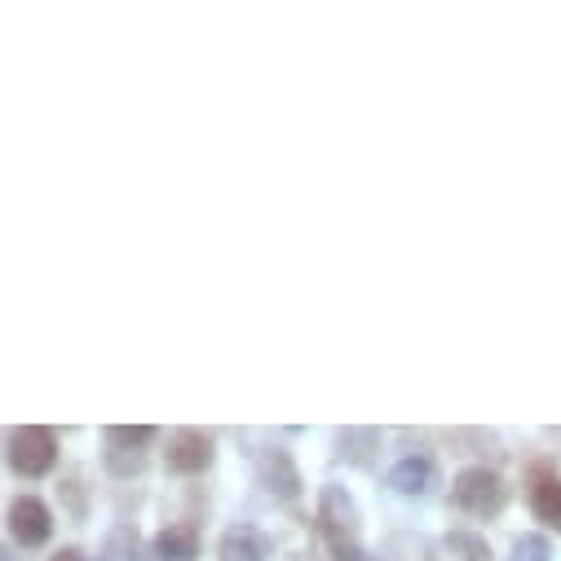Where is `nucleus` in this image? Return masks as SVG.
<instances>
[{
    "instance_id": "f257e3e1",
    "label": "nucleus",
    "mask_w": 561,
    "mask_h": 561,
    "mask_svg": "<svg viewBox=\"0 0 561 561\" xmlns=\"http://www.w3.org/2000/svg\"><path fill=\"white\" fill-rule=\"evenodd\" d=\"M319 530H323L328 548L336 552V561H350L354 552H363V548H358V535H363L358 504H354V495H350L345 486H336V482H328V486L319 491Z\"/></svg>"
},
{
    "instance_id": "6e6552de",
    "label": "nucleus",
    "mask_w": 561,
    "mask_h": 561,
    "mask_svg": "<svg viewBox=\"0 0 561 561\" xmlns=\"http://www.w3.org/2000/svg\"><path fill=\"white\" fill-rule=\"evenodd\" d=\"M217 561H270V539L256 526H230L217 543Z\"/></svg>"
},
{
    "instance_id": "ddd939ff",
    "label": "nucleus",
    "mask_w": 561,
    "mask_h": 561,
    "mask_svg": "<svg viewBox=\"0 0 561 561\" xmlns=\"http://www.w3.org/2000/svg\"><path fill=\"white\" fill-rule=\"evenodd\" d=\"M102 561H147L142 557V535H137L133 526L111 530L106 543H102Z\"/></svg>"
},
{
    "instance_id": "4468645a",
    "label": "nucleus",
    "mask_w": 561,
    "mask_h": 561,
    "mask_svg": "<svg viewBox=\"0 0 561 561\" xmlns=\"http://www.w3.org/2000/svg\"><path fill=\"white\" fill-rule=\"evenodd\" d=\"M508 561H552V543L543 535H517Z\"/></svg>"
},
{
    "instance_id": "9b49d317",
    "label": "nucleus",
    "mask_w": 561,
    "mask_h": 561,
    "mask_svg": "<svg viewBox=\"0 0 561 561\" xmlns=\"http://www.w3.org/2000/svg\"><path fill=\"white\" fill-rule=\"evenodd\" d=\"M530 513H535L548 530L561 535V478L535 473V482H530Z\"/></svg>"
},
{
    "instance_id": "f8f14e48",
    "label": "nucleus",
    "mask_w": 561,
    "mask_h": 561,
    "mask_svg": "<svg viewBox=\"0 0 561 561\" xmlns=\"http://www.w3.org/2000/svg\"><path fill=\"white\" fill-rule=\"evenodd\" d=\"M106 447H115V451H137L142 456L151 443H156V430L151 425H106Z\"/></svg>"
},
{
    "instance_id": "39448f33",
    "label": "nucleus",
    "mask_w": 561,
    "mask_h": 561,
    "mask_svg": "<svg viewBox=\"0 0 561 561\" xmlns=\"http://www.w3.org/2000/svg\"><path fill=\"white\" fill-rule=\"evenodd\" d=\"M10 535H14L23 548L49 543V535H54V513H49V504L36 500V495H19V500L10 504Z\"/></svg>"
},
{
    "instance_id": "dca6fc26",
    "label": "nucleus",
    "mask_w": 561,
    "mask_h": 561,
    "mask_svg": "<svg viewBox=\"0 0 561 561\" xmlns=\"http://www.w3.org/2000/svg\"><path fill=\"white\" fill-rule=\"evenodd\" d=\"M49 561H89V557H84L80 548H58V552H54Z\"/></svg>"
},
{
    "instance_id": "423d86ee",
    "label": "nucleus",
    "mask_w": 561,
    "mask_h": 561,
    "mask_svg": "<svg viewBox=\"0 0 561 561\" xmlns=\"http://www.w3.org/2000/svg\"><path fill=\"white\" fill-rule=\"evenodd\" d=\"M164 465L169 473H182V478H195L213 465V438L199 434V430H178L169 438V451H164Z\"/></svg>"
},
{
    "instance_id": "0eeeda50",
    "label": "nucleus",
    "mask_w": 561,
    "mask_h": 561,
    "mask_svg": "<svg viewBox=\"0 0 561 561\" xmlns=\"http://www.w3.org/2000/svg\"><path fill=\"white\" fill-rule=\"evenodd\" d=\"M434 482H438V469H434L430 456H420V451H407V456L389 469V486H393L398 495H430Z\"/></svg>"
},
{
    "instance_id": "9d476101",
    "label": "nucleus",
    "mask_w": 561,
    "mask_h": 561,
    "mask_svg": "<svg viewBox=\"0 0 561 561\" xmlns=\"http://www.w3.org/2000/svg\"><path fill=\"white\" fill-rule=\"evenodd\" d=\"M156 557L160 561H195L199 557V526L195 522H173L156 535Z\"/></svg>"
},
{
    "instance_id": "f03ea898",
    "label": "nucleus",
    "mask_w": 561,
    "mask_h": 561,
    "mask_svg": "<svg viewBox=\"0 0 561 561\" xmlns=\"http://www.w3.org/2000/svg\"><path fill=\"white\" fill-rule=\"evenodd\" d=\"M5 456L19 478H45L58 465V438L45 425H19V430H10Z\"/></svg>"
},
{
    "instance_id": "1a4fd4ad",
    "label": "nucleus",
    "mask_w": 561,
    "mask_h": 561,
    "mask_svg": "<svg viewBox=\"0 0 561 561\" xmlns=\"http://www.w3.org/2000/svg\"><path fill=\"white\" fill-rule=\"evenodd\" d=\"M425 561H491V548L473 530H447L443 539L430 543V557Z\"/></svg>"
},
{
    "instance_id": "2eb2a0df",
    "label": "nucleus",
    "mask_w": 561,
    "mask_h": 561,
    "mask_svg": "<svg viewBox=\"0 0 561 561\" xmlns=\"http://www.w3.org/2000/svg\"><path fill=\"white\" fill-rule=\"evenodd\" d=\"M106 469L119 473V478H128V473L142 469V456H137V451H115V447H106Z\"/></svg>"
},
{
    "instance_id": "7ed1b4c3",
    "label": "nucleus",
    "mask_w": 561,
    "mask_h": 561,
    "mask_svg": "<svg viewBox=\"0 0 561 561\" xmlns=\"http://www.w3.org/2000/svg\"><path fill=\"white\" fill-rule=\"evenodd\" d=\"M504 500H508V491H504L500 473L486 469V465H469L451 482V504L469 517H495L504 508Z\"/></svg>"
},
{
    "instance_id": "20e7f679",
    "label": "nucleus",
    "mask_w": 561,
    "mask_h": 561,
    "mask_svg": "<svg viewBox=\"0 0 561 561\" xmlns=\"http://www.w3.org/2000/svg\"><path fill=\"white\" fill-rule=\"evenodd\" d=\"M256 482H261L265 495L278 500V504H293V500L301 495V473H297L293 456H288V451H278V447L256 456Z\"/></svg>"
},
{
    "instance_id": "f3484780",
    "label": "nucleus",
    "mask_w": 561,
    "mask_h": 561,
    "mask_svg": "<svg viewBox=\"0 0 561 561\" xmlns=\"http://www.w3.org/2000/svg\"><path fill=\"white\" fill-rule=\"evenodd\" d=\"M350 561H376V557H367V552H354V557H350Z\"/></svg>"
}]
</instances>
